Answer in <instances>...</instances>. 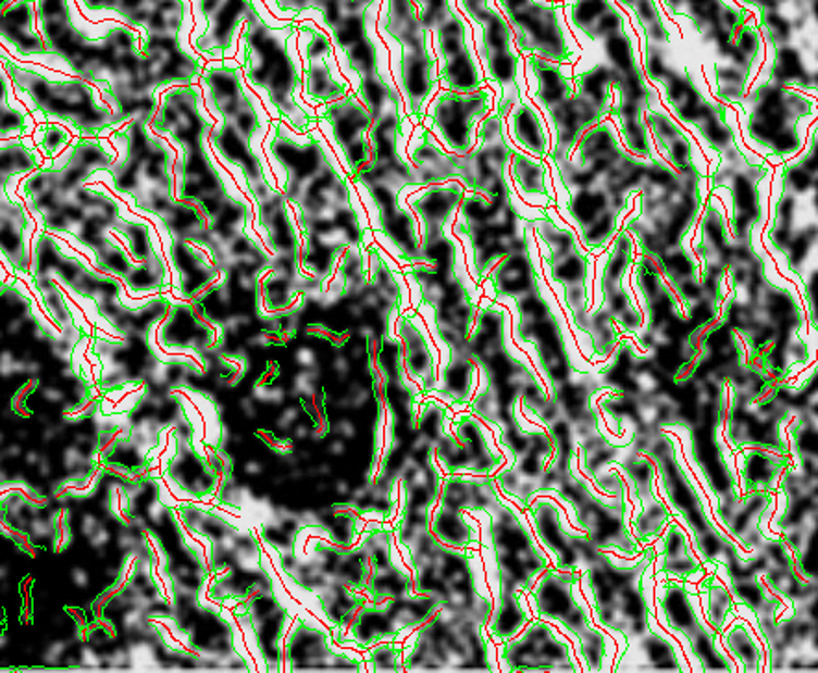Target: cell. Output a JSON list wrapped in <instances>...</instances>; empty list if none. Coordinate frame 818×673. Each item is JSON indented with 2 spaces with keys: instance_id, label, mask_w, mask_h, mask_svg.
I'll use <instances>...</instances> for the list:
<instances>
[{
  "instance_id": "cell-30",
  "label": "cell",
  "mask_w": 818,
  "mask_h": 673,
  "mask_svg": "<svg viewBox=\"0 0 818 673\" xmlns=\"http://www.w3.org/2000/svg\"><path fill=\"white\" fill-rule=\"evenodd\" d=\"M704 234H706L707 239H709V242H714L715 248H722L724 247L726 242V228L724 223H722V216L717 213V210H709V213H707L706 221H704Z\"/></svg>"
},
{
  "instance_id": "cell-33",
  "label": "cell",
  "mask_w": 818,
  "mask_h": 673,
  "mask_svg": "<svg viewBox=\"0 0 818 673\" xmlns=\"http://www.w3.org/2000/svg\"><path fill=\"white\" fill-rule=\"evenodd\" d=\"M646 68H648V75L654 80H661L667 75V71H669L667 65H665L664 54L659 50L654 49V47H650L648 52H646Z\"/></svg>"
},
{
  "instance_id": "cell-36",
  "label": "cell",
  "mask_w": 818,
  "mask_h": 673,
  "mask_svg": "<svg viewBox=\"0 0 818 673\" xmlns=\"http://www.w3.org/2000/svg\"><path fill=\"white\" fill-rule=\"evenodd\" d=\"M802 169H806L807 173L809 174H817V152L815 150H811L809 154H807L806 160L802 161V165H800Z\"/></svg>"
},
{
  "instance_id": "cell-9",
  "label": "cell",
  "mask_w": 818,
  "mask_h": 673,
  "mask_svg": "<svg viewBox=\"0 0 818 673\" xmlns=\"http://www.w3.org/2000/svg\"><path fill=\"white\" fill-rule=\"evenodd\" d=\"M321 119L329 124L337 145L342 150H347L354 142L369 139L372 117L367 112L365 105L361 104L358 97L347 94L343 99L334 100L324 108Z\"/></svg>"
},
{
  "instance_id": "cell-3",
  "label": "cell",
  "mask_w": 818,
  "mask_h": 673,
  "mask_svg": "<svg viewBox=\"0 0 818 673\" xmlns=\"http://www.w3.org/2000/svg\"><path fill=\"white\" fill-rule=\"evenodd\" d=\"M38 30L50 54L67 63L73 75L97 84L104 63V36L89 38L76 28L69 0H34Z\"/></svg>"
},
{
  "instance_id": "cell-25",
  "label": "cell",
  "mask_w": 818,
  "mask_h": 673,
  "mask_svg": "<svg viewBox=\"0 0 818 673\" xmlns=\"http://www.w3.org/2000/svg\"><path fill=\"white\" fill-rule=\"evenodd\" d=\"M485 58H487V67H489L493 80L498 82L500 86L513 84L515 76H517V57L511 49L493 52Z\"/></svg>"
},
{
  "instance_id": "cell-39",
  "label": "cell",
  "mask_w": 818,
  "mask_h": 673,
  "mask_svg": "<svg viewBox=\"0 0 818 673\" xmlns=\"http://www.w3.org/2000/svg\"><path fill=\"white\" fill-rule=\"evenodd\" d=\"M67 611H69V614H73V616L76 618V622H78V625H82V627L86 625V616H84V614H82V612L78 611V609H73V607H69Z\"/></svg>"
},
{
  "instance_id": "cell-8",
  "label": "cell",
  "mask_w": 818,
  "mask_h": 673,
  "mask_svg": "<svg viewBox=\"0 0 818 673\" xmlns=\"http://www.w3.org/2000/svg\"><path fill=\"white\" fill-rule=\"evenodd\" d=\"M0 38L21 60L50 54L38 30L34 0H0Z\"/></svg>"
},
{
  "instance_id": "cell-11",
  "label": "cell",
  "mask_w": 818,
  "mask_h": 673,
  "mask_svg": "<svg viewBox=\"0 0 818 673\" xmlns=\"http://www.w3.org/2000/svg\"><path fill=\"white\" fill-rule=\"evenodd\" d=\"M7 54L0 47V139L15 141L30 136L32 123L36 121L32 117L30 110H26L25 102H21L15 94V87L4 67Z\"/></svg>"
},
{
  "instance_id": "cell-37",
  "label": "cell",
  "mask_w": 818,
  "mask_h": 673,
  "mask_svg": "<svg viewBox=\"0 0 818 673\" xmlns=\"http://www.w3.org/2000/svg\"><path fill=\"white\" fill-rule=\"evenodd\" d=\"M297 359L300 365L310 366L315 361V356H313L310 348H300L297 352Z\"/></svg>"
},
{
  "instance_id": "cell-17",
  "label": "cell",
  "mask_w": 818,
  "mask_h": 673,
  "mask_svg": "<svg viewBox=\"0 0 818 673\" xmlns=\"http://www.w3.org/2000/svg\"><path fill=\"white\" fill-rule=\"evenodd\" d=\"M342 52L347 58L348 67L352 68L360 78L379 73V50L369 36L354 41Z\"/></svg>"
},
{
  "instance_id": "cell-5",
  "label": "cell",
  "mask_w": 818,
  "mask_h": 673,
  "mask_svg": "<svg viewBox=\"0 0 818 673\" xmlns=\"http://www.w3.org/2000/svg\"><path fill=\"white\" fill-rule=\"evenodd\" d=\"M489 110V91L456 94L447 91L435 100L432 113L443 141L456 152H467L472 145L474 119Z\"/></svg>"
},
{
  "instance_id": "cell-28",
  "label": "cell",
  "mask_w": 818,
  "mask_h": 673,
  "mask_svg": "<svg viewBox=\"0 0 818 673\" xmlns=\"http://www.w3.org/2000/svg\"><path fill=\"white\" fill-rule=\"evenodd\" d=\"M622 132H624L628 147L632 149V152L643 155L648 154V150H650V142H648V137H646L645 126L641 124L639 117L622 119Z\"/></svg>"
},
{
  "instance_id": "cell-29",
  "label": "cell",
  "mask_w": 818,
  "mask_h": 673,
  "mask_svg": "<svg viewBox=\"0 0 818 673\" xmlns=\"http://www.w3.org/2000/svg\"><path fill=\"white\" fill-rule=\"evenodd\" d=\"M770 149L774 150L776 154H794L800 149V137L794 128H781L772 141L769 142Z\"/></svg>"
},
{
  "instance_id": "cell-4",
  "label": "cell",
  "mask_w": 818,
  "mask_h": 673,
  "mask_svg": "<svg viewBox=\"0 0 818 673\" xmlns=\"http://www.w3.org/2000/svg\"><path fill=\"white\" fill-rule=\"evenodd\" d=\"M199 100V89L193 84L174 86L168 94H163L158 112L150 121V128L158 136H165L169 141L176 142L181 149L202 145L215 126V121L205 117Z\"/></svg>"
},
{
  "instance_id": "cell-21",
  "label": "cell",
  "mask_w": 818,
  "mask_h": 673,
  "mask_svg": "<svg viewBox=\"0 0 818 673\" xmlns=\"http://www.w3.org/2000/svg\"><path fill=\"white\" fill-rule=\"evenodd\" d=\"M513 174L517 184L526 192H541L546 195L545 189V169L540 163H533L524 155L515 154Z\"/></svg>"
},
{
  "instance_id": "cell-7",
  "label": "cell",
  "mask_w": 818,
  "mask_h": 673,
  "mask_svg": "<svg viewBox=\"0 0 818 673\" xmlns=\"http://www.w3.org/2000/svg\"><path fill=\"white\" fill-rule=\"evenodd\" d=\"M308 34V41L302 49L306 58V95L313 102H334L350 94L347 82L337 80L332 75L330 57H332V41L323 30L315 26L302 25Z\"/></svg>"
},
{
  "instance_id": "cell-26",
  "label": "cell",
  "mask_w": 818,
  "mask_h": 673,
  "mask_svg": "<svg viewBox=\"0 0 818 673\" xmlns=\"http://www.w3.org/2000/svg\"><path fill=\"white\" fill-rule=\"evenodd\" d=\"M608 10V0H578L572 8V21L578 28L590 34L596 21L600 20Z\"/></svg>"
},
{
  "instance_id": "cell-38",
  "label": "cell",
  "mask_w": 818,
  "mask_h": 673,
  "mask_svg": "<svg viewBox=\"0 0 818 673\" xmlns=\"http://www.w3.org/2000/svg\"><path fill=\"white\" fill-rule=\"evenodd\" d=\"M361 519L365 520V522H384L385 516L382 513H376V511H372V513L361 514Z\"/></svg>"
},
{
  "instance_id": "cell-19",
  "label": "cell",
  "mask_w": 818,
  "mask_h": 673,
  "mask_svg": "<svg viewBox=\"0 0 818 673\" xmlns=\"http://www.w3.org/2000/svg\"><path fill=\"white\" fill-rule=\"evenodd\" d=\"M608 195H604L602 191H580L572 197L571 213L578 223L582 224L583 228H585L593 221H596V216H598L600 211L608 210Z\"/></svg>"
},
{
  "instance_id": "cell-35",
  "label": "cell",
  "mask_w": 818,
  "mask_h": 673,
  "mask_svg": "<svg viewBox=\"0 0 818 673\" xmlns=\"http://www.w3.org/2000/svg\"><path fill=\"white\" fill-rule=\"evenodd\" d=\"M572 184L574 186H580L585 189V187H590L591 184H595L596 174L593 173V171H578V173H572Z\"/></svg>"
},
{
  "instance_id": "cell-14",
  "label": "cell",
  "mask_w": 818,
  "mask_h": 673,
  "mask_svg": "<svg viewBox=\"0 0 818 673\" xmlns=\"http://www.w3.org/2000/svg\"><path fill=\"white\" fill-rule=\"evenodd\" d=\"M32 141L45 161H52L69 149V145L73 142V132L69 130L65 124L44 121L36 123V130L32 132Z\"/></svg>"
},
{
  "instance_id": "cell-13",
  "label": "cell",
  "mask_w": 818,
  "mask_h": 673,
  "mask_svg": "<svg viewBox=\"0 0 818 673\" xmlns=\"http://www.w3.org/2000/svg\"><path fill=\"white\" fill-rule=\"evenodd\" d=\"M441 75L456 94H474L482 84L469 49L445 60Z\"/></svg>"
},
{
  "instance_id": "cell-31",
  "label": "cell",
  "mask_w": 818,
  "mask_h": 673,
  "mask_svg": "<svg viewBox=\"0 0 818 673\" xmlns=\"http://www.w3.org/2000/svg\"><path fill=\"white\" fill-rule=\"evenodd\" d=\"M733 47L741 50L744 57L754 60L757 49H759V36H757L756 28H754V26H743V28L738 32V41H735Z\"/></svg>"
},
{
  "instance_id": "cell-22",
  "label": "cell",
  "mask_w": 818,
  "mask_h": 673,
  "mask_svg": "<svg viewBox=\"0 0 818 673\" xmlns=\"http://www.w3.org/2000/svg\"><path fill=\"white\" fill-rule=\"evenodd\" d=\"M606 54L615 65V71L627 75L635 68V57H633L632 41L624 32H617L606 38Z\"/></svg>"
},
{
  "instance_id": "cell-2",
  "label": "cell",
  "mask_w": 818,
  "mask_h": 673,
  "mask_svg": "<svg viewBox=\"0 0 818 673\" xmlns=\"http://www.w3.org/2000/svg\"><path fill=\"white\" fill-rule=\"evenodd\" d=\"M295 25H267L256 10L243 26V52H245V71L255 87L267 91L269 99L276 105L280 115L292 123L298 134H305L313 124V113H306L295 102L300 75L297 63L289 52V38L295 34Z\"/></svg>"
},
{
  "instance_id": "cell-23",
  "label": "cell",
  "mask_w": 818,
  "mask_h": 673,
  "mask_svg": "<svg viewBox=\"0 0 818 673\" xmlns=\"http://www.w3.org/2000/svg\"><path fill=\"white\" fill-rule=\"evenodd\" d=\"M774 78L778 82H804L809 78L804 71L800 52L793 47H781L776 58Z\"/></svg>"
},
{
  "instance_id": "cell-24",
  "label": "cell",
  "mask_w": 818,
  "mask_h": 673,
  "mask_svg": "<svg viewBox=\"0 0 818 673\" xmlns=\"http://www.w3.org/2000/svg\"><path fill=\"white\" fill-rule=\"evenodd\" d=\"M615 154H617V141H615L614 134L606 126H600V128L591 132L590 136L583 137V161H593L596 158H602V155Z\"/></svg>"
},
{
  "instance_id": "cell-18",
  "label": "cell",
  "mask_w": 818,
  "mask_h": 673,
  "mask_svg": "<svg viewBox=\"0 0 818 673\" xmlns=\"http://www.w3.org/2000/svg\"><path fill=\"white\" fill-rule=\"evenodd\" d=\"M615 75L617 71L615 68L604 67V65H596L595 68H591L590 73L580 78L582 84V94L587 97L590 102L596 105V108H604L608 102V87L614 86Z\"/></svg>"
},
{
  "instance_id": "cell-16",
  "label": "cell",
  "mask_w": 818,
  "mask_h": 673,
  "mask_svg": "<svg viewBox=\"0 0 818 673\" xmlns=\"http://www.w3.org/2000/svg\"><path fill=\"white\" fill-rule=\"evenodd\" d=\"M532 65L535 67L537 78H540V99L546 108L553 110L554 105L563 102L567 95L571 94L569 82L565 80L561 71L553 63L541 62L537 58H532Z\"/></svg>"
},
{
  "instance_id": "cell-27",
  "label": "cell",
  "mask_w": 818,
  "mask_h": 673,
  "mask_svg": "<svg viewBox=\"0 0 818 673\" xmlns=\"http://www.w3.org/2000/svg\"><path fill=\"white\" fill-rule=\"evenodd\" d=\"M615 219H617V215L608 210L604 211L600 216H596V221H593L590 226L583 228L585 229L583 232L585 242L591 245V247H595V245L608 241L609 235L614 234Z\"/></svg>"
},
{
  "instance_id": "cell-10",
  "label": "cell",
  "mask_w": 818,
  "mask_h": 673,
  "mask_svg": "<svg viewBox=\"0 0 818 673\" xmlns=\"http://www.w3.org/2000/svg\"><path fill=\"white\" fill-rule=\"evenodd\" d=\"M400 80L404 94L408 97L411 113L421 112L434 89V60L430 58L426 45L402 49L400 63Z\"/></svg>"
},
{
  "instance_id": "cell-15",
  "label": "cell",
  "mask_w": 818,
  "mask_h": 673,
  "mask_svg": "<svg viewBox=\"0 0 818 673\" xmlns=\"http://www.w3.org/2000/svg\"><path fill=\"white\" fill-rule=\"evenodd\" d=\"M513 134L515 139L521 142L524 149L535 152V154H545V130H543V124H541L540 117L535 115L532 108L519 105L515 110Z\"/></svg>"
},
{
  "instance_id": "cell-32",
  "label": "cell",
  "mask_w": 818,
  "mask_h": 673,
  "mask_svg": "<svg viewBox=\"0 0 818 673\" xmlns=\"http://www.w3.org/2000/svg\"><path fill=\"white\" fill-rule=\"evenodd\" d=\"M788 184L796 192H806L809 187L817 186L815 179H813V174L807 173L806 169H802L800 165L789 169Z\"/></svg>"
},
{
  "instance_id": "cell-20",
  "label": "cell",
  "mask_w": 818,
  "mask_h": 673,
  "mask_svg": "<svg viewBox=\"0 0 818 673\" xmlns=\"http://www.w3.org/2000/svg\"><path fill=\"white\" fill-rule=\"evenodd\" d=\"M733 202H735V213L751 215L756 223L759 221L761 205H759V197H757L754 179L744 176V174H735L733 176Z\"/></svg>"
},
{
  "instance_id": "cell-1",
  "label": "cell",
  "mask_w": 818,
  "mask_h": 673,
  "mask_svg": "<svg viewBox=\"0 0 818 673\" xmlns=\"http://www.w3.org/2000/svg\"><path fill=\"white\" fill-rule=\"evenodd\" d=\"M4 67L13 87L20 91L17 97L26 105H34L49 123L65 124L78 137L112 136L123 123L108 102H100L99 87L78 76L50 78L25 63L4 57ZM104 99V97H102ZM39 121V123H44Z\"/></svg>"
},
{
  "instance_id": "cell-12",
  "label": "cell",
  "mask_w": 818,
  "mask_h": 673,
  "mask_svg": "<svg viewBox=\"0 0 818 673\" xmlns=\"http://www.w3.org/2000/svg\"><path fill=\"white\" fill-rule=\"evenodd\" d=\"M461 200L463 189L459 186L432 187L419 195V198H413L409 204L424 221V232H437L443 229Z\"/></svg>"
},
{
  "instance_id": "cell-34",
  "label": "cell",
  "mask_w": 818,
  "mask_h": 673,
  "mask_svg": "<svg viewBox=\"0 0 818 673\" xmlns=\"http://www.w3.org/2000/svg\"><path fill=\"white\" fill-rule=\"evenodd\" d=\"M794 205H796V200H794V197H783L780 200V204H778V226H789L791 228V223H793V215H794Z\"/></svg>"
},
{
  "instance_id": "cell-6",
  "label": "cell",
  "mask_w": 818,
  "mask_h": 673,
  "mask_svg": "<svg viewBox=\"0 0 818 673\" xmlns=\"http://www.w3.org/2000/svg\"><path fill=\"white\" fill-rule=\"evenodd\" d=\"M199 8L208 28L193 45L205 57L223 60L232 50L237 28L256 12L255 4L252 0H199Z\"/></svg>"
}]
</instances>
